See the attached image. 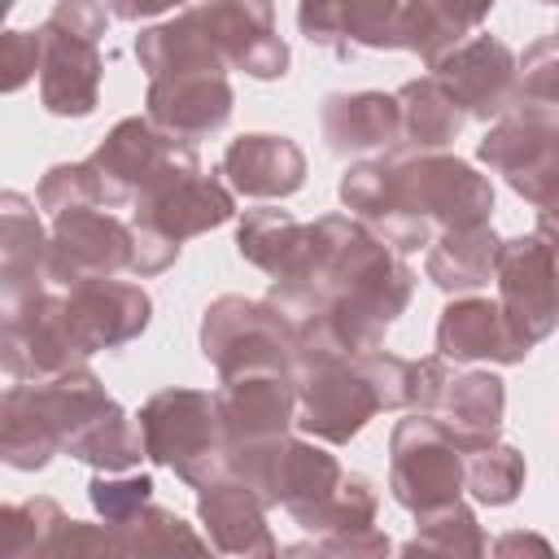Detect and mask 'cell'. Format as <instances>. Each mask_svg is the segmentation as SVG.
I'll list each match as a JSON object with an SVG mask.
<instances>
[{
  "label": "cell",
  "mask_w": 559,
  "mask_h": 559,
  "mask_svg": "<svg viewBox=\"0 0 559 559\" xmlns=\"http://www.w3.org/2000/svg\"><path fill=\"white\" fill-rule=\"evenodd\" d=\"M437 354H445L450 362H524L533 354V345L511 328L502 301L463 293L454 297L441 319H437Z\"/></svg>",
  "instance_id": "cell-18"
},
{
  "label": "cell",
  "mask_w": 559,
  "mask_h": 559,
  "mask_svg": "<svg viewBox=\"0 0 559 559\" xmlns=\"http://www.w3.org/2000/svg\"><path fill=\"white\" fill-rule=\"evenodd\" d=\"M231 214H236V192L227 188V179L197 170V175H183V179L166 183L148 201H140L131 210V223L157 227L162 236L183 245V240H192L210 227H223Z\"/></svg>",
  "instance_id": "cell-21"
},
{
  "label": "cell",
  "mask_w": 559,
  "mask_h": 559,
  "mask_svg": "<svg viewBox=\"0 0 559 559\" xmlns=\"http://www.w3.org/2000/svg\"><path fill=\"white\" fill-rule=\"evenodd\" d=\"M537 227L550 231V236H559V192H555L546 205H537Z\"/></svg>",
  "instance_id": "cell-46"
},
{
  "label": "cell",
  "mask_w": 559,
  "mask_h": 559,
  "mask_svg": "<svg viewBox=\"0 0 559 559\" xmlns=\"http://www.w3.org/2000/svg\"><path fill=\"white\" fill-rule=\"evenodd\" d=\"M498 253H502V240L489 223H476V227H450L441 231L432 245H428V258H424V271L428 280L450 293V297H463V293H476L485 288L493 275H498Z\"/></svg>",
  "instance_id": "cell-27"
},
{
  "label": "cell",
  "mask_w": 559,
  "mask_h": 559,
  "mask_svg": "<svg viewBox=\"0 0 559 559\" xmlns=\"http://www.w3.org/2000/svg\"><path fill=\"white\" fill-rule=\"evenodd\" d=\"M100 0H57L48 22L39 26V100L57 118H87L100 100V35H105Z\"/></svg>",
  "instance_id": "cell-3"
},
{
  "label": "cell",
  "mask_w": 559,
  "mask_h": 559,
  "mask_svg": "<svg viewBox=\"0 0 559 559\" xmlns=\"http://www.w3.org/2000/svg\"><path fill=\"white\" fill-rule=\"evenodd\" d=\"M131 231H135L131 275H162L166 266H175V258H179V240L162 236L157 227H140V223H131Z\"/></svg>",
  "instance_id": "cell-41"
},
{
  "label": "cell",
  "mask_w": 559,
  "mask_h": 559,
  "mask_svg": "<svg viewBox=\"0 0 559 559\" xmlns=\"http://www.w3.org/2000/svg\"><path fill=\"white\" fill-rule=\"evenodd\" d=\"M341 205L371 223L397 253H415L450 227H476L493 214V183L441 148L384 153L341 175Z\"/></svg>",
  "instance_id": "cell-1"
},
{
  "label": "cell",
  "mask_w": 559,
  "mask_h": 559,
  "mask_svg": "<svg viewBox=\"0 0 559 559\" xmlns=\"http://www.w3.org/2000/svg\"><path fill=\"white\" fill-rule=\"evenodd\" d=\"M293 550H323V555L367 559V555H389V537L371 524V528H354V533H336V537H314L310 546H293Z\"/></svg>",
  "instance_id": "cell-42"
},
{
  "label": "cell",
  "mask_w": 559,
  "mask_h": 559,
  "mask_svg": "<svg viewBox=\"0 0 559 559\" xmlns=\"http://www.w3.org/2000/svg\"><path fill=\"white\" fill-rule=\"evenodd\" d=\"M397 109H402V140L411 148H445L467 122V114L454 105V96L432 74L402 83Z\"/></svg>",
  "instance_id": "cell-30"
},
{
  "label": "cell",
  "mask_w": 559,
  "mask_h": 559,
  "mask_svg": "<svg viewBox=\"0 0 559 559\" xmlns=\"http://www.w3.org/2000/svg\"><path fill=\"white\" fill-rule=\"evenodd\" d=\"M114 542L122 555H162V550H205L210 542H201L192 533L188 520H179L175 511L148 502L144 511H135L127 524H109Z\"/></svg>",
  "instance_id": "cell-34"
},
{
  "label": "cell",
  "mask_w": 559,
  "mask_h": 559,
  "mask_svg": "<svg viewBox=\"0 0 559 559\" xmlns=\"http://www.w3.org/2000/svg\"><path fill=\"white\" fill-rule=\"evenodd\" d=\"M293 380H297V428L319 441L345 445L371 424V415H380V397L358 354L297 349Z\"/></svg>",
  "instance_id": "cell-4"
},
{
  "label": "cell",
  "mask_w": 559,
  "mask_h": 559,
  "mask_svg": "<svg viewBox=\"0 0 559 559\" xmlns=\"http://www.w3.org/2000/svg\"><path fill=\"white\" fill-rule=\"evenodd\" d=\"M92 166L109 188V210H135L166 183L201 170L192 140L166 135L153 118H122L96 144Z\"/></svg>",
  "instance_id": "cell-5"
},
{
  "label": "cell",
  "mask_w": 559,
  "mask_h": 559,
  "mask_svg": "<svg viewBox=\"0 0 559 559\" xmlns=\"http://www.w3.org/2000/svg\"><path fill=\"white\" fill-rule=\"evenodd\" d=\"M493 284L511 328L528 345L546 341L559 323V236L537 227L528 236L502 240Z\"/></svg>",
  "instance_id": "cell-9"
},
{
  "label": "cell",
  "mask_w": 559,
  "mask_h": 559,
  "mask_svg": "<svg viewBox=\"0 0 559 559\" xmlns=\"http://www.w3.org/2000/svg\"><path fill=\"white\" fill-rule=\"evenodd\" d=\"M218 175L227 179L231 192L249 201H284L306 183V153L288 135L249 131L227 144Z\"/></svg>",
  "instance_id": "cell-20"
},
{
  "label": "cell",
  "mask_w": 559,
  "mask_h": 559,
  "mask_svg": "<svg viewBox=\"0 0 559 559\" xmlns=\"http://www.w3.org/2000/svg\"><path fill=\"white\" fill-rule=\"evenodd\" d=\"M96 550H118L109 524L92 528L70 520L52 498H26L0 507V555L4 559H35V555H96Z\"/></svg>",
  "instance_id": "cell-16"
},
{
  "label": "cell",
  "mask_w": 559,
  "mask_h": 559,
  "mask_svg": "<svg viewBox=\"0 0 559 559\" xmlns=\"http://www.w3.org/2000/svg\"><path fill=\"white\" fill-rule=\"evenodd\" d=\"M87 502L105 524H127L135 511L153 502V476H118V472H96L87 480Z\"/></svg>",
  "instance_id": "cell-38"
},
{
  "label": "cell",
  "mask_w": 559,
  "mask_h": 559,
  "mask_svg": "<svg viewBox=\"0 0 559 559\" xmlns=\"http://www.w3.org/2000/svg\"><path fill=\"white\" fill-rule=\"evenodd\" d=\"M52 454H61V437L35 411L26 389L13 380L4 389V402H0V459L17 472H39L52 463Z\"/></svg>",
  "instance_id": "cell-29"
},
{
  "label": "cell",
  "mask_w": 559,
  "mask_h": 559,
  "mask_svg": "<svg viewBox=\"0 0 559 559\" xmlns=\"http://www.w3.org/2000/svg\"><path fill=\"white\" fill-rule=\"evenodd\" d=\"M179 4L183 0H105L109 17H118V22H144V17H157V13L179 9Z\"/></svg>",
  "instance_id": "cell-44"
},
{
  "label": "cell",
  "mask_w": 559,
  "mask_h": 559,
  "mask_svg": "<svg viewBox=\"0 0 559 559\" xmlns=\"http://www.w3.org/2000/svg\"><path fill=\"white\" fill-rule=\"evenodd\" d=\"M476 157L528 205H546L559 192V109L515 100L502 118H493Z\"/></svg>",
  "instance_id": "cell-8"
},
{
  "label": "cell",
  "mask_w": 559,
  "mask_h": 559,
  "mask_svg": "<svg viewBox=\"0 0 559 559\" xmlns=\"http://www.w3.org/2000/svg\"><path fill=\"white\" fill-rule=\"evenodd\" d=\"M406 0H297V26L310 44L349 57L358 48H397V13Z\"/></svg>",
  "instance_id": "cell-19"
},
{
  "label": "cell",
  "mask_w": 559,
  "mask_h": 559,
  "mask_svg": "<svg viewBox=\"0 0 559 559\" xmlns=\"http://www.w3.org/2000/svg\"><path fill=\"white\" fill-rule=\"evenodd\" d=\"M35 201L44 214H70V210H87V205H105L109 210V188L100 179V170L87 162H57L44 170L39 188H35Z\"/></svg>",
  "instance_id": "cell-35"
},
{
  "label": "cell",
  "mask_w": 559,
  "mask_h": 559,
  "mask_svg": "<svg viewBox=\"0 0 559 559\" xmlns=\"http://www.w3.org/2000/svg\"><path fill=\"white\" fill-rule=\"evenodd\" d=\"M197 515L210 533V546L223 555H262L271 559L280 550V542L271 537L266 524V502L236 476H218L201 489L197 498Z\"/></svg>",
  "instance_id": "cell-22"
},
{
  "label": "cell",
  "mask_w": 559,
  "mask_h": 559,
  "mask_svg": "<svg viewBox=\"0 0 559 559\" xmlns=\"http://www.w3.org/2000/svg\"><path fill=\"white\" fill-rule=\"evenodd\" d=\"M214 406H218L227 450L280 441L297 424V380L293 371H280V367H245L218 380Z\"/></svg>",
  "instance_id": "cell-12"
},
{
  "label": "cell",
  "mask_w": 559,
  "mask_h": 559,
  "mask_svg": "<svg viewBox=\"0 0 559 559\" xmlns=\"http://www.w3.org/2000/svg\"><path fill=\"white\" fill-rule=\"evenodd\" d=\"M140 432H144V459L157 467H170L183 485L205 489L227 472V441L218 424L214 393L201 389H157L140 406Z\"/></svg>",
  "instance_id": "cell-2"
},
{
  "label": "cell",
  "mask_w": 559,
  "mask_h": 559,
  "mask_svg": "<svg viewBox=\"0 0 559 559\" xmlns=\"http://www.w3.org/2000/svg\"><path fill=\"white\" fill-rule=\"evenodd\" d=\"M148 118L179 140H205L214 131L227 127L231 118V83L227 70H188V74H166V79H148Z\"/></svg>",
  "instance_id": "cell-17"
},
{
  "label": "cell",
  "mask_w": 559,
  "mask_h": 559,
  "mask_svg": "<svg viewBox=\"0 0 559 559\" xmlns=\"http://www.w3.org/2000/svg\"><path fill=\"white\" fill-rule=\"evenodd\" d=\"M498 555H511V550H537V555H550V542L546 537H533V533H507L493 542Z\"/></svg>",
  "instance_id": "cell-45"
},
{
  "label": "cell",
  "mask_w": 559,
  "mask_h": 559,
  "mask_svg": "<svg viewBox=\"0 0 559 559\" xmlns=\"http://www.w3.org/2000/svg\"><path fill=\"white\" fill-rule=\"evenodd\" d=\"M432 9H441L463 35H472L485 17H489V9H493V0H428Z\"/></svg>",
  "instance_id": "cell-43"
},
{
  "label": "cell",
  "mask_w": 559,
  "mask_h": 559,
  "mask_svg": "<svg viewBox=\"0 0 559 559\" xmlns=\"http://www.w3.org/2000/svg\"><path fill=\"white\" fill-rule=\"evenodd\" d=\"M39 201H26L22 192L0 197V301H26L48 284V236L35 214Z\"/></svg>",
  "instance_id": "cell-23"
},
{
  "label": "cell",
  "mask_w": 559,
  "mask_h": 559,
  "mask_svg": "<svg viewBox=\"0 0 559 559\" xmlns=\"http://www.w3.org/2000/svg\"><path fill=\"white\" fill-rule=\"evenodd\" d=\"M135 258V231L118 210L87 205L52 218L48 236V284L70 293L87 280H105L118 271H131Z\"/></svg>",
  "instance_id": "cell-10"
},
{
  "label": "cell",
  "mask_w": 559,
  "mask_h": 559,
  "mask_svg": "<svg viewBox=\"0 0 559 559\" xmlns=\"http://www.w3.org/2000/svg\"><path fill=\"white\" fill-rule=\"evenodd\" d=\"M542 4H559V0H542Z\"/></svg>",
  "instance_id": "cell-47"
},
{
  "label": "cell",
  "mask_w": 559,
  "mask_h": 559,
  "mask_svg": "<svg viewBox=\"0 0 559 559\" xmlns=\"http://www.w3.org/2000/svg\"><path fill=\"white\" fill-rule=\"evenodd\" d=\"M376 507H380V493L371 485V476L362 472H345L336 493L328 498V507L319 511L314 520V537H336V533H354V528H371L376 524Z\"/></svg>",
  "instance_id": "cell-36"
},
{
  "label": "cell",
  "mask_w": 559,
  "mask_h": 559,
  "mask_svg": "<svg viewBox=\"0 0 559 559\" xmlns=\"http://www.w3.org/2000/svg\"><path fill=\"white\" fill-rule=\"evenodd\" d=\"M39 57H44V39L39 31H4L0 35V87L4 92H17L35 70H39Z\"/></svg>",
  "instance_id": "cell-40"
},
{
  "label": "cell",
  "mask_w": 559,
  "mask_h": 559,
  "mask_svg": "<svg viewBox=\"0 0 559 559\" xmlns=\"http://www.w3.org/2000/svg\"><path fill=\"white\" fill-rule=\"evenodd\" d=\"M201 13L231 70H245L249 79L288 74V44L275 31V0H205Z\"/></svg>",
  "instance_id": "cell-15"
},
{
  "label": "cell",
  "mask_w": 559,
  "mask_h": 559,
  "mask_svg": "<svg viewBox=\"0 0 559 559\" xmlns=\"http://www.w3.org/2000/svg\"><path fill=\"white\" fill-rule=\"evenodd\" d=\"M0 362H4L9 380H44V376L87 362L70 336V323L61 310V288H44L26 301L4 306Z\"/></svg>",
  "instance_id": "cell-11"
},
{
  "label": "cell",
  "mask_w": 559,
  "mask_h": 559,
  "mask_svg": "<svg viewBox=\"0 0 559 559\" xmlns=\"http://www.w3.org/2000/svg\"><path fill=\"white\" fill-rule=\"evenodd\" d=\"M520 100L559 109V31L542 35L520 57Z\"/></svg>",
  "instance_id": "cell-39"
},
{
  "label": "cell",
  "mask_w": 559,
  "mask_h": 559,
  "mask_svg": "<svg viewBox=\"0 0 559 559\" xmlns=\"http://www.w3.org/2000/svg\"><path fill=\"white\" fill-rule=\"evenodd\" d=\"M415 520H419L415 537L402 546L406 555H472L476 559V555L489 550V542H485V533L476 524V511L463 498L441 502V507H432V511H424Z\"/></svg>",
  "instance_id": "cell-32"
},
{
  "label": "cell",
  "mask_w": 559,
  "mask_h": 559,
  "mask_svg": "<svg viewBox=\"0 0 559 559\" xmlns=\"http://www.w3.org/2000/svg\"><path fill=\"white\" fill-rule=\"evenodd\" d=\"M428 74L454 96V105L476 118H502L520 100V61L498 35H472L459 48H450Z\"/></svg>",
  "instance_id": "cell-13"
},
{
  "label": "cell",
  "mask_w": 559,
  "mask_h": 559,
  "mask_svg": "<svg viewBox=\"0 0 559 559\" xmlns=\"http://www.w3.org/2000/svg\"><path fill=\"white\" fill-rule=\"evenodd\" d=\"M319 127H323L328 148L341 157L393 148V144H402L397 92L393 96H384V92H332V96H323Z\"/></svg>",
  "instance_id": "cell-24"
},
{
  "label": "cell",
  "mask_w": 559,
  "mask_h": 559,
  "mask_svg": "<svg viewBox=\"0 0 559 559\" xmlns=\"http://www.w3.org/2000/svg\"><path fill=\"white\" fill-rule=\"evenodd\" d=\"M301 245H306V223L293 218L288 210L280 205H258V210H245L240 227H236V249L249 266L266 271L271 280H284L297 258H301Z\"/></svg>",
  "instance_id": "cell-28"
},
{
  "label": "cell",
  "mask_w": 559,
  "mask_h": 559,
  "mask_svg": "<svg viewBox=\"0 0 559 559\" xmlns=\"http://www.w3.org/2000/svg\"><path fill=\"white\" fill-rule=\"evenodd\" d=\"M502 411H507V384L493 371H450L437 411L428 415H437L450 428V437L463 450H472L502 432Z\"/></svg>",
  "instance_id": "cell-26"
},
{
  "label": "cell",
  "mask_w": 559,
  "mask_h": 559,
  "mask_svg": "<svg viewBox=\"0 0 559 559\" xmlns=\"http://www.w3.org/2000/svg\"><path fill=\"white\" fill-rule=\"evenodd\" d=\"M61 310H66V323H70V336L74 345L83 349V358L100 354V349H122L131 345L148 319H153V301L140 284L131 280H87L70 293H61Z\"/></svg>",
  "instance_id": "cell-14"
},
{
  "label": "cell",
  "mask_w": 559,
  "mask_h": 559,
  "mask_svg": "<svg viewBox=\"0 0 559 559\" xmlns=\"http://www.w3.org/2000/svg\"><path fill=\"white\" fill-rule=\"evenodd\" d=\"M135 61L148 79H166V74H188V70H231L223 48L214 44L201 4L175 13L170 22H157L148 31L135 35Z\"/></svg>",
  "instance_id": "cell-25"
},
{
  "label": "cell",
  "mask_w": 559,
  "mask_h": 559,
  "mask_svg": "<svg viewBox=\"0 0 559 559\" xmlns=\"http://www.w3.org/2000/svg\"><path fill=\"white\" fill-rule=\"evenodd\" d=\"M61 454L96 467V472H127L140 463L144 454V432L140 419H131L122 406H109L105 415H96Z\"/></svg>",
  "instance_id": "cell-31"
},
{
  "label": "cell",
  "mask_w": 559,
  "mask_h": 559,
  "mask_svg": "<svg viewBox=\"0 0 559 559\" xmlns=\"http://www.w3.org/2000/svg\"><path fill=\"white\" fill-rule=\"evenodd\" d=\"M201 354L223 376H236L245 367H280L293 371L297 362V328L262 297L227 293L205 306L201 319Z\"/></svg>",
  "instance_id": "cell-7"
},
{
  "label": "cell",
  "mask_w": 559,
  "mask_h": 559,
  "mask_svg": "<svg viewBox=\"0 0 559 559\" xmlns=\"http://www.w3.org/2000/svg\"><path fill=\"white\" fill-rule=\"evenodd\" d=\"M389 489L393 502L406 507L411 515H424L441 502L463 498L467 476H463V445L450 437V428L428 415L415 411L406 419L393 424L389 437Z\"/></svg>",
  "instance_id": "cell-6"
},
{
  "label": "cell",
  "mask_w": 559,
  "mask_h": 559,
  "mask_svg": "<svg viewBox=\"0 0 559 559\" xmlns=\"http://www.w3.org/2000/svg\"><path fill=\"white\" fill-rule=\"evenodd\" d=\"M463 476H467V493L485 507H507L520 498L524 489V454L507 441H480L472 450H463Z\"/></svg>",
  "instance_id": "cell-33"
},
{
  "label": "cell",
  "mask_w": 559,
  "mask_h": 559,
  "mask_svg": "<svg viewBox=\"0 0 559 559\" xmlns=\"http://www.w3.org/2000/svg\"><path fill=\"white\" fill-rule=\"evenodd\" d=\"M376 397H380V411H415V384H419V362L393 354V349H367L358 354Z\"/></svg>",
  "instance_id": "cell-37"
}]
</instances>
